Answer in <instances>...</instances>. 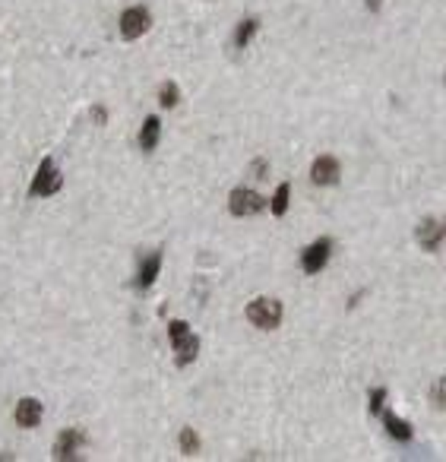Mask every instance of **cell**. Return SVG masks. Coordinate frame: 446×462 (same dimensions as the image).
Listing matches in <instances>:
<instances>
[{
  "instance_id": "cell-1",
  "label": "cell",
  "mask_w": 446,
  "mask_h": 462,
  "mask_svg": "<svg viewBox=\"0 0 446 462\" xmlns=\"http://www.w3.org/2000/svg\"><path fill=\"white\" fill-rule=\"evenodd\" d=\"M247 320L260 330H275L282 323V301L275 298H256L247 304Z\"/></svg>"
},
{
  "instance_id": "cell-2",
  "label": "cell",
  "mask_w": 446,
  "mask_h": 462,
  "mask_svg": "<svg viewBox=\"0 0 446 462\" xmlns=\"http://www.w3.org/2000/svg\"><path fill=\"white\" fill-rule=\"evenodd\" d=\"M61 184H63V178H61V171H57L54 159H42V165H38V171H35V178H32V187H29V194L51 197L61 190Z\"/></svg>"
},
{
  "instance_id": "cell-3",
  "label": "cell",
  "mask_w": 446,
  "mask_h": 462,
  "mask_svg": "<svg viewBox=\"0 0 446 462\" xmlns=\"http://www.w3.org/2000/svg\"><path fill=\"white\" fill-rule=\"evenodd\" d=\"M263 206H266V200H263L256 190H250V187H234L231 197H228V209H231V215H238V219L256 215Z\"/></svg>"
},
{
  "instance_id": "cell-4",
  "label": "cell",
  "mask_w": 446,
  "mask_h": 462,
  "mask_svg": "<svg viewBox=\"0 0 446 462\" xmlns=\"http://www.w3.org/2000/svg\"><path fill=\"white\" fill-rule=\"evenodd\" d=\"M415 241L421 244V250L427 254H437L446 244V219H424L415 231Z\"/></svg>"
},
{
  "instance_id": "cell-5",
  "label": "cell",
  "mask_w": 446,
  "mask_h": 462,
  "mask_svg": "<svg viewBox=\"0 0 446 462\" xmlns=\"http://www.w3.org/2000/svg\"><path fill=\"white\" fill-rule=\"evenodd\" d=\"M149 29H152V13L146 7H127L121 13V38H127V42L146 35Z\"/></svg>"
},
{
  "instance_id": "cell-6",
  "label": "cell",
  "mask_w": 446,
  "mask_h": 462,
  "mask_svg": "<svg viewBox=\"0 0 446 462\" xmlns=\"http://www.w3.org/2000/svg\"><path fill=\"white\" fill-rule=\"evenodd\" d=\"M330 254H332V241H330V238H320V241H314L310 247H304L301 269L307 272V276H316V272H323V269H326Z\"/></svg>"
},
{
  "instance_id": "cell-7",
  "label": "cell",
  "mask_w": 446,
  "mask_h": 462,
  "mask_svg": "<svg viewBox=\"0 0 446 462\" xmlns=\"http://www.w3.org/2000/svg\"><path fill=\"white\" fill-rule=\"evenodd\" d=\"M339 178H342V168H339V159H332V155H320L310 165V180L316 187H332L339 184Z\"/></svg>"
},
{
  "instance_id": "cell-8",
  "label": "cell",
  "mask_w": 446,
  "mask_h": 462,
  "mask_svg": "<svg viewBox=\"0 0 446 462\" xmlns=\"http://www.w3.org/2000/svg\"><path fill=\"white\" fill-rule=\"evenodd\" d=\"M158 269H162V254H158V250H152V254H146L143 260H139V269H137V279H133V285H137L139 291H149L152 282L158 279Z\"/></svg>"
},
{
  "instance_id": "cell-9",
  "label": "cell",
  "mask_w": 446,
  "mask_h": 462,
  "mask_svg": "<svg viewBox=\"0 0 446 462\" xmlns=\"http://www.w3.org/2000/svg\"><path fill=\"white\" fill-rule=\"evenodd\" d=\"M171 345H174V364H178V367H187L190 361H197V355H199V336L184 332V336L171 339Z\"/></svg>"
},
{
  "instance_id": "cell-10",
  "label": "cell",
  "mask_w": 446,
  "mask_h": 462,
  "mask_svg": "<svg viewBox=\"0 0 446 462\" xmlns=\"http://www.w3.org/2000/svg\"><path fill=\"white\" fill-rule=\"evenodd\" d=\"M42 415H45V408H42L38 399H20L13 418H16L20 428H38V424H42Z\"/></svg>"
},
{
  "instance_id": "cell-11",
  "label": "cell",
  "mask_w": 446,
  "mask_h": 462,
  "mask_svg": "<svg viewBox=\"0 0 446 462\" xmlns=\"http://www.w3.org/2000/svg\"><path fill=\"white\" fill-rule=\"evenodd\" d=\"M383 428H386V434H390L392 440H399V443H408L415 437L412 424H408V421H402V418H396L392 412H383Z\"/></svg>"
},
{
  "instance_id": "cell-12",
  "label": "cell",
  "mask_w": 446,
  "mask_h": 462,
  "mask_svg": "<svg viewBox=\"0 0 446 462\" xmlns=\"http://www.w3.org/2000/svg\"><path fill=\"white\" fill-rule=\"evenodd\" d=\"M256 32H260V20H256V16H244V20L238 22V29H234V35H231V45L234 48H247V45L254 42Z\"/></svg>"
},
{
  "instance_id": "cell-13",
  "label": "cell",
  "mask_w": 446,
  "mask_h": 462,
  "mask_svg": "<svg viewBox=\"0 0 446 462\" xmlns=\"http://www.w3.org/2000/svg\"><path fill=\"white\" fill-rule=\"evenodd\" d=\"M158 137H162V121H158L155 114H149V118L143 121V130H139V149L152 152L158 146Z\"/></svg>"
},
{
  "instance_id": "cell-14",
  "label": "cell",
  "mask_w": 446,
  "mask_h": 462,
  "mask_svg": "<svg viewBox=\"0 0 446 462\" xmlns=\"http://www.w3.org/2000/svg\"><path fill=\"white\" fill-rule=\"evenodd\" d=\"M79 443H83V437H79V431H73V428H67V431H61V437H57V443H54V453H57V459H70V456L79 449Z\"/></svg>"
},
{
  "instance_id": "cell-15",
  "label": "cell",
  "mask_w": 446,
  "mask_h": 462,
  "mask_svg": "<svg viewBox=\"0 0 446 462\" xmlns=\"http://www.w3.org/2000/svg\"><path fill=\"white\" fill-rule=\"evenodd\" d=\"M178 98H180V89H178V83H174V79L162 83V89H158V105H162V108H174V105H178Z\"/></svg>"
},
{
  "instance_id": "cell-16",
  "label": "cell",
  "mask_w": 446,
  "mask_h": 462,
  "mask_svg": "<svg viewBox=\"0 0 446 462\" xmlns=\"http://www.w3.org/2000/svg\"><path fill=\"white\" fill-rule=\"evenodd\" d=\"M289 197H291V184L285 180V184H279V190H275L272 203H269L275 215H285V213H289Z\"/></svg>"
},
{
  "instance_id": "cell-17",
  "label": "cell",
  "mask_w": 446,
  "mask_h": 462,
  "mask_svg": "<svg viewBox=\"0 0 446 462\" xmlns=\"http://www.w3.org/2000/svg\"><path fill=\"white\" fill-rule=\"evenodd\" d=\"M178 443H180V453H184V456L199 453V437H197V431H193V428H184V431H180Z\"/></svg>"
},
{
  "instance_id": "cell-18",
  "label": "cell",
  "mask_w": 446,
  "mask_h": 462,
  "mask_svg": "<svg viewBox=\"0 0 446 462\" xmlns=\"http://www.w3.org/2000/svg\"><path fill=\"white\" fill-rule=\"evenodd\" d=\"M431 399L437 402L440 408H446V377H440L437 383H433V387H431Z\"/></svg>"
},
{
  "instance_id": "cell-19",
  "label": "cell",
  "mask_w": 446,
  "mask_h": 462,
  "mask_svg": "<svg viewBox=\"0 0 446 462\" xmlns=\"http://www.w3.org/2000/svg\"><path fill=\"white\" fill-rule=\"evenodd\" d=\"M383 402H386V390L383 387H374L371 390V415L383 412Z\"/></svg>"
},
{
  "instance_id": "cell-20",
  "label": "cell",
  "mask_w": 446,
  "mask_h": 462,
  "mask_svg": "<svg viewBox=\"0 0 446 462\" xmlns=\"http://www.w3.org/2000/svg\"><path fill=\"white\" fill-rule=\"evenodd\" d=\"M184 332H190V323H187V320H171V323H168V336L171 339L184 336Z\"/></svg>"
},
{
  "instance_id": "cell-21",
  "label": "cell",
  "mask_w": 446,
  "mask_h": 462,
  "mask_svg": "<svg viewBox=\"0 0 446 462\" xmlns=\"http://www.w3.org/2000/svg\"><path fill=\"white\" fill-rule=\"evenodd\" d=\"M364 3H367V10H371V13H377V10L383 7V0H364Z\"/></svg>"
},
{
  "instance_id": "cell-22",
  "label": "cell",
  "mask_w": 446,
  "mask_h": 462,
  "mask_svg": "<svg viewBox=\"0 0 446 462\" xmlns=\"http://www.w3.org/2000/svg\"><path fill=\"white\" fill-rule=\"evenodd\" d=\"M92 118L102 121V124H105V118H108V114H105V108H92Z\"/></svg>"
}]
</instances>
